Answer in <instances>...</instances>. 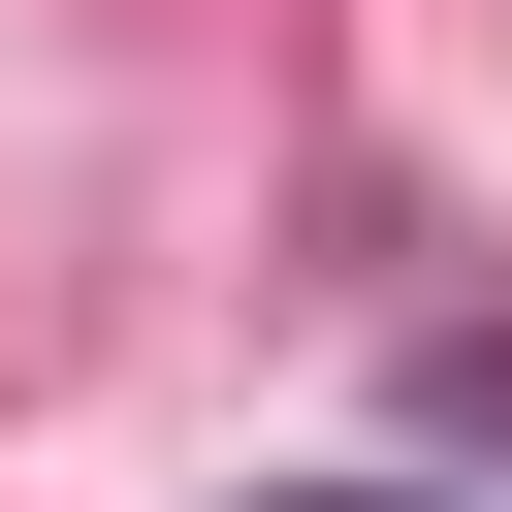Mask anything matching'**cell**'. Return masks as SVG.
<instances>
[{
	"mask_svg": "<svg viewBox=\"0 0 512 512\" xmlns=\"http://www.w3.org/2000/svg\"><path fill=\"white\" fill-rule=\"evenodd\" d=\"M256 512H416V480H256Z\"/></svg>",
	"mask_w": 512,
	"mask_h": 512,
	"instance_id": "cell-1",
	"label": "cell"
}]
</instances>
